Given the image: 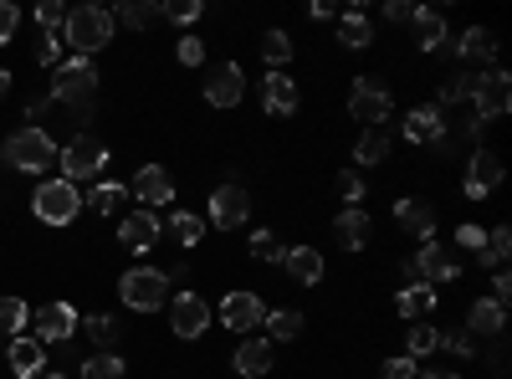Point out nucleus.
Returning a JSON list of instances; mask_svg holds the SVG:
<instances>
[{"instance_id": "1", "label": "nucleus", "mask_w": 512, "mask_h": 379, "mask_svg": "<svg viewBox=\"0 0 512 379\" xmlns=\"http://www.w3.org/2000/svg\"><path fill=\"white\" fill-rule=\"evenodd\" d=\"M113 41V11L108 6H77L62 21V47H72V57H93Z\"/></svg>"}, {"instance_id": "2", "label": "nucleus", "mask_w": 512, "mask_h": 379, "mask_svg": "<svg viewBox=\"0 0 512 379\" xmlns=\"http://www.w3.org/2000/svg\"><path fill=\"white\" fill-rule=\"evenodd\" d=\"M0 159H6L16 175H47L57 164V139L47 129H16L6 144H0Z\"/></svg>"}, {"instance_id": "3", "label": "nucleus", "mask_w": 512, "mask_h": 379, "mask_svg": "<svg viewBox=\"0 0 512 379\" xmlns=\"http://www.w3.org/2000/svg\"><path fill=\"white\" fill-rule=\"evenodd\" d=\"M93 93H98V67H93V57H62V67L52 72L47 98H52L57 108H93Z\"/></svg>"}, {"instance_id": "4", "label": "nucleus", "mask_w": 512, "mask_h": 379, "mask_svg": "<svg viewBox=\"0 0 512 379\" xmlns=\"http://www.w3.org/2000/svg\"><path fill=\"white\" fill-rule=\"evenodd\" d=\"M118 298L134 313H159L169 303V277L159 267H134V272L118 277Z\"/></svg>"}, {"instance_id": "5", "label": "nucleus", "mask_w": 512, "mask_h": 379, "mask_svg": "<svg viewBox=\"0 0 512 379\" xmlns=\"http://www.w3.org/2000/svg\"><path fill=\"white\" fill-rule=\"evenodd\" d=\"M103 164H108V144L93 139V134H77V139H67V149H57V170H62L67 185H77V180H98V175H103Z\"/></svg>"}, {"instance_id": "6", "label": "nucleus", "mask_w": 512, "mask_h": 379, "mask_svg": "<svg viewBox=\"0 0 512 379\" xmlns=\"http://www.w3.org/2000/svg\"><path fill=\"white\" fill-rule=\"evenodd\" d=\"M31 210H36L41 226H72L77 210H82V195L67 180H41L36 195H31Z\"/></svg>"}, {"instance_id": "7", "label": "nucleus", "mask_w": 512, "mask_h": 379, "mask_svg": "<svg viewBox=\"0 0 512 379\" xmlns=\"http://www.w3.org/2000/svg\"><path fill=\"white\" fill-rule=\"evenodd\" d=\"M466 103L477 108V118H502L512 108V77L502 67H487V72H472V88H466Z\"/></svg>"}, {"instance_id": "8", "label": "nucleus", "mask_w": 512, "mask_h": 379, "mask_svg": "<svg viewBox=\"0 0 512 379\" xmlns=\"http://www.w3.org/2000/svg\"><path fill=\"white\" fill-rule=\"evenodd\" d=\"M205 221L216 226V231H236V226H246L251 221V190L246 185H216L210 190V210H205Z\"/></svg>"}, {"instance_id": "9", "label": "nucleus", "mask_w": 512, "mask_h": 379, "mask_svg": "<svg viewBox=\"0 0 512 379\" xmlns=\"http://www.w3.org/2000/svg\"><path fill=\"white\" fill-rule=\"evenodd\" d=\"M390 108H395V98H390V88H384L379 77H359V82H354V93H349V113L364 123V129H384Z\"/></svg>"}, {"instance_id": "10", "label": "nucleus", "mask_w": 512, "mask_h": 379, "mask_svg": "<svg viewBox=\"0 0 512 379\" xmlns=\"http://www.w3.org/2000/svg\"><path fill=\"white\" fill-rule=\"evenodd\" d=\"M164 236V221L154 216V210H128V216L118 221V246L134 251V257H144V251H154Z\"/></svg>"}, {"instance_id": "11", "label": "nucleus", "mask_w": 512, "mask_h": 379, "mask_svg": "<svg viewBox=\"0 0 512 379\" xmlns=\"http://www.w3.org/2000/svg\"><path fill=\"white\" fill-rule=\"evenodd\" d=\"M415 277L425 282V287H441V282H456V272H461V262L451 257V251L431 236V241H420V251H415Z\"/></svg>"}, {"instance_id": "12", "label": "nucleus", "mask_w": 512, "mask_h": 379, "mask_svg": "<svg viewBox=\"0 0 512 379\" xmlns=\"http://www.w3.org/2000/svg\"><path fill=\"white\" fill-rule=\"evenodd\" d=\"M497 185H502V159H497L492 149H472V154H466V180H461L466 200H482V195H492Z\"/></svg>"}, {"instance_id": "13", "label": "nucleus", "mask_w": 512, "mask_h": 379, "mask_svg": "<svg viewBox=\"0 0 512 379\" xmlns=\"http://www.w3.org/2000/svg\"><path fill=\"white\" fill-rule=\"evenodd\" d=\"M262 318H267V303L256 298L251 287H241V292H226V298H221V323H226V328H236V333L262 328Z\"/></svg>"}, {"instance_id": "14", "label": "nucleus", "mask_w": 512, "mask_h": 379, "mask_svg": "<svg viewBox=\"0 0 512 379\" xmlns=\"http://www.w3.org/2000/svg\"><path fill=\"white\" fill-rule=\"evenodd\" d=\"M77 328H82V318H77L72 303H47V308L36 313V333H31V339L36 344H67Z\"/></svg>"}, {"instance_id": "15", "label": "nucleus", "mask_w": 512, "mask_h": 379, "mask_svg": "<svg viewBox=\"0 0 512 379\" xmlns=\"http://www.w3.org/2000/svg\"><path fill=\"white\" fill-rule=\"evenodd\" d=\"M169 328H175L180 339H200V333L210 328V303L200 298V292H180V298L169 303Z\"/></svg>"}, {"instance_id": "16", "label": "nucleus", "mask_w": 512, "mask_h": 379, "mask_svg": "<svg viewBox=\"0 0 512 379\" xmlns=\"http://www.w3.org/2000/svg\"><path fill=\"white\" fill-rule=\"evenodd\" d=\"M246 93V77H241V62H221L216 72L205 77V103L210 108H236Z\"/></svg>"}, {"instance_id": "17", "label": "nucleus", "mask_w": 512, "mask_h": 379, "mask_svg": "<svg viewBox=\"0 0 512 379\" xmlns=\"http://www.w3.org/2000/svg\"><path fill=\"white\" fill-rule=\"evenodd\" d=\"M400 134H405L410 144H441V139H446V113H441L436 103H420V108L405 113Z\"/></svg>"}, {"instance_id": "18", "label": "nucleus", "mask_w": 512, "mask_h": 379, "mask_svg": "<svg viewBox=\"0 0 512 379\" xmlns=\"http://www.w3.org/2000/svg\"><path fill=\"white\" fill-rule=\"evenodd\" d=\"M297 103H303V93H297V82H292L287 72H267V77H262V108H267L272 118H292Z\"/></svg>"}, {"instance_id": "19", "label": "nucleus", "mask_w": 512, "mask_h": 379, "mask_svg": "<svg viewBox=\"0 0 512 379\" xmlns=\"http://www.w3.org/2000/svg\"><path fill=\"white\" fill-rule=\"evenodd\" d=\"M369 236H374V226H369V210L364 205H349V210H338V216H333V241L344 246V251H364Z\"/></svg>"}, {"instance_id": "20", "label": "nucleus", "mask_w": 512, "mask_h": 379, "mask_svg": "<svg viewBox=\"0 0 512 379\" xmlns=\"http://www.w3.org/2000/svg\"><path fill=\"white\" fill-rule=\"evenodd\" d=\"M134 200H139V205H149V210L175 200V180H169L164 164H144V170L134 175Z\"/></svg>"}, {"instance_id": "21", "label": "nucleus", "mask_w": 512, "mask_h": 379, "mask_svg": "<svg viewBox=\"0 0 512 379\" xmlns=\"http://www.w3.org/2000/svg\"><path fill=\"white\" fill-rule=\"evenodd\" d=\"M272 364H277L272 339H241V344H236V359H231V369H236L241 379H262Z\"/></svg>"}, {"instance_id": "22", "label": "nucleus", "mask_w": 512, "mask_h": 379, "mask_svg": "<svg viewBox=\"0 0 512 379\" xmlns=\"http://www.w3.org/2000/svg\"><path fill=\"white\" fill-rule=\"evenodd\" d=\"M472 339H502V328H507V308L492 303V298H477L472 308H466V323H461Z\"/></svg>"}, {"instance_id": "23", "label": "nucleus", "mask_w": 512, "mask_h": 379, "mask_svg": "<svg viewBox=\"0 0 512 379\" xmlns=\"http://www.w3.org/2000/svg\"><path fill=\"white\" fill-rule=\"evenodd\" d=\"M6 359H11V374H16V379H36L41 369H47V344H36L31 333H16L11 349H6Z\"/></svg>"}, {"instance_id": "24", "label": "nucleus", "mask_w": 512, "mask_h": 379, "mask_svg": "<svg viewBox=\"0 0 512 379\" xmlns=\"http://www.w3.org/2000/svg\"><path fill=\"white\" fill-rule=\"evenodd\" d=\"M395 221H400V231H410V236H420V241H431V236H436V205H425V200L405 195V200H395Z\"/></svg>"}, {"instance_id": "25", "label": "nucleus", "mask_w": 512, "mask_h": 379, "mask_svg": "<svg viewBox=\"0 0 512 379\" xmlns=\"http://www.w3.org/2000/svg\"><path fill=\"white\" fill-rule=\"evenodd\" d=\"M282 267H287V277L297 282V287H318L323 282V257H318V246H287V257H282Z\"/></svg>"}, {"instance_id": "26", "label": "nucleus", "mask_w": 512, "mask_h": 379, "mask_svg": "<svg viewBox=\"0 0 512 379\" xmlns=\"http://www.w3.org/2000/svg\"><path fill=\"white\" fill-rule=\"evenodd\" d=\"M410 26H415L420 52H441V47H451V31H446V16H441V11H425V6H415Z\"/></svg>"}, {"instance_id": "27", "label": "nucleus", "mask_w": 512, "mask_h": 379, "mask_svg": "<svg viewBox=\"0 0 512 379\" xmlns=\"http://www.w3.org/2000/svg\"><path fill=\"white\" fill-rule=\"evenodd\" d=\"M338 41L344 47H354V52H364V47H374V21L354 6V11H344L338 16Z\"/></svg>"}, {"instance_id": "28", "label": "nucleus", "mask_w": 512, "mask_h": 379, "mask_svg": "<svg viewBox=\"0 0 512 379\" xmlns=\"http://www.w3.org/2000/svg\"><path fill=\"white\" fill-rule=\"evenodd\" d=\"M436 298H441L436 287H425V282H410V287H400L395 308H400V318H425V313L436 308Z\"/></svg>"}, {"instance_id": "29", "label": "nucleus", "mask_w": 512, "mask_h": 379, "mask_svg": "<svg viewBox=\"0 0 512 379\" xmlns=\"http://www.w3.org/2000/svg\"><path fill=\"white\" fill-rule=\"evenodd\" d=\"M113 21H123L128 31H149V26L164 21V6H154V0H128V6L113 11Z\"/></svg>"}, {"instance_id": "30", "label": "nucleus", "mask_w": 512, "mask_h": 379, "mask_svg": "<svg viewBox=\"0 0 512 379\" xmlns=\"http://www.w3.org/2000/svg\"><path fill=\"white\" fill-rule=\"evenodd\" d=\"M456 57H466V62H492V57H497V36H492L487 26H472V31L456 41Z\"/></svg>"}, {"instance_id": "31", "label": "nucleus", "mask_w": 512, "mask_h": 379, "mask_svg": "<svg viewBox=\"0 0 512 379\" xmlns=\"http://www.w3.org/2000/svg\"><path fill=\"white\" fill-rule=\"evenodd\" d=\"M82 333L98 344V354H118V339H123V328L108 318V313H93V318H82Z\"/></svg>"}, {"instance_id": "32", "label": "nucleus", "mask_w": 512, "mask_h": 379, "mask_svg": "<svg viewBox=\"0 0 512 379\" xmlns=\"http://www.w3.org/2000/svg\"><path fill=\"white\" fill-rule=\"evenodd\" d=\"M169 236H175L185 251H195L200 241H205V221L195 216V210H175V216H169V226H164Z\"/></svg>"}, {"instance_id": "33", "label": "nucleus", "mask_w": 512, "mask_h": 379, "mask_svg": "<svg viewBox=\"0 0 512 379\" xmlns=\"http://www.w3.org/2000/svg\"><path fill=\"white\" fill-rule=\"evenodd\" d=\"M507 257H512V231H507V226L487 231V246L477 251V262H482V267H492V272H502V267H507Z\"/></svg>"}, {"instance_id": "34", "label": "nucleus", "mask_w": 512, "mask_h": 379, "mask_svg": "<svg viewBox=\"0 0 512 379\" xmlns=\"http://www.w3.org/2000/svg\"><path fill=\"white\" fill-rule=\"evenodd\" d=\"M390 159V134L384 129H364L359 144H354V164H384Z\"/></svg>"}, {"instance_id": "35", "label": "nucleus", "mask_w": 512, "mask_h": 379, "mask_svg": "<svg viewBox=\"0 0 512 379\" xmlns=\"http://www.w3.org/2000/svg\"><path fill=\"white\" fill-rule=\"evenodd\" d=\"M262 323H267V333H272V344H292L297 333H303V313H297V308H277V313H267Z\"/></svg>"}, {"instance_id": "36", "label": "nucleus", "mask_w": 512, "mask_h": 379, "mask_svg": "<svg viewBox=\"0 0 512 379\" xmlns=\"http://www.w3.org/2000/svg\"><path fill=\"white\" fill-rule=\"evenodd\" d=\"M262 62H267V72H282L292 62V36L287 31H267L262 36Z\"/></svg>"}, {"instance_id": "37", "label": "nucleus", "mask_w": 512, "mask_h": 379, "mask_svg": "<svg viewBox=\"0 0 512 379\" xmlns=\"http://www.w3.org/2000/svg\"><path fill=\"white\" fill-rule=\"evenodd\" d=\"M123 200H128V190H123L118 180H98V185H93V195H88V200H82V205H93V210H98V216H113V210H118Z\"/></svg>"}, {"instance_id": "38", "label": "nucleus", "mask_w": 512, "mask_h": 379, "mask_svg": "<svg viewBox=\"0 0 512 379\" xmlns=\"http://www.w3.org/2000/svg\"><path fill=\"white\" fill-rule=\"evenodd\" d=\"M26 328H31V308L21 298H0V333L16 339V333H26Z\"/></svg>"}, {"instance_id": "39", "label": "nucleus", "mask_w": 512, "mask_h": 379, "mask_svg": "<svg viewBox=\"0 0 512 379\" xmlns=\"http://www.w3.org/2000/svg\"><path fill=\"white\" fill-rule=\"evenodd\" d=\"M436 349H446V354H456V359H472L477 354V339L466 328H436Z\"/></svg>"}, {"instance_id": "40", "label": "nucleus", "mask_w": 512, "mask_h": 379, "mask_svg": "<svg viewBox=\"0 0 512 379\" xmlns=\"http://www.w3.org/2000/svg\"><path fill=\"white\" fill-rule=\"evenodd\" d=\"M466 88H472V72H451V77L441 82V93H436V108L446 113V108L466 103Z\"/></svg>"}, {"instance_id": "41", "label": "nucleus", "mask_w": 512, "mask_h": 379, "mask_svg": "<svg viewBox=\"0 0 512 379\" xmlns=\"http://www.w3.org/2000/svg\"><path fill=\"white\" fill-rule=\"evenodd\" d=\"M123 359L118 354H93L88 364H82V379H123Z\"/></svg>"}, {"instance_id": "42", "label": "nucleus", "mask_w": 512, "mask_h": 379, "mask_svg": "<svg viewBox=\"0 0 512 379\" xmlns=\"http://www.w3.org/2000/svg\"><path fill=\"white\" fill-rule=\"evenodd\" d=\"M251 257H256V262H282L287 246L277 241V231H256V236H251Z\"/></svg>"}, {"instance_id": "43", "label": "nucleus", "mask_w": 512, "mask_h": 379, "mask_svg": "<svg viewBox=\"0 0 512 379\" xmlns=\"http://www.w3.org/2000/svg\"><path fill=\"white\" fill-rule=\"evenodd\" d=\"M205 16V0H169L164 6V21H175V26H195Z\"/></svg>"}, {"instance_id": "44", "label": "nucleus", "mask_w": 512, "mask_h": 379, "mask_svg": "<svg viewBox=\"0 0 512 379\" xmlns=\"http://www.w3.org/2000/svg\"><path fill=\"white\" fill-rule=\"evenodd\" d=\"M36 62L52 67V72L62 67V36H57V31H41V36H36Z\"/></svg>"}, {"instance_id": "45", "label": "nucleus", "mask_w": 512, "mask_h": 379, "mask_svg": "<svg viewBox=\"0 0 512 379\" xmlns=\"http://www.w3.org/2000/svg\"><path fill=\"white\" fill-rule=\"evenodd\" d=\"M36 21H41V31H57V36H62L67 6H62V0H41V6H36Z\"/></svg>"}, {"instance_id": "46", "label": "nucleus", "mask_w": 512, "mask_h": 379, "mask_svg": "<svg viewBox=\"0 0 512 379\" xmlns=\"http://www.w3.org/2000/svg\"><path fill=\"white\" fill-rule=\"evenodd\" d=\"M425 354H436V328L415 323L410 328V359H425Z\"/></svg>"}, {"instance_id": "47", "label": "nucleus", "mask_w": 512, "mask_h": 379, "mask_svg": "<svg viewBox=\"0 0 512 379\" xmlns=\"http://www.w3.org/2000/svg\"><path fill=\"white\" fill-rule=\"evenodd\" d=\"M175 57H180L185 67H200V62H205V41H200L195 31H185V36H180V47H175Z\"/></svg>"}, {"instance_id": "48", "label": "nucleus", "mask_w": 512, "mask_h": 379, "mask_svg": "<svg viewBox=\"0 0 512 379\" xmlns=\"http://www.w3.org/2000/svg\"><path fill=\"white\" fill-rule=\"evenodd\" d=\"M16 26H21V6L0 0V47H11V41H16Z\"/></svg>"}, {"instance_id": "49", "label": "nucleus", "mask_w": 512, "mask_h": 379, "mask_svg": "<svg viewBox=\"0 0 512 379\" xmlns=\"http://www.w3.org/2000/svg\"><path fill=\"white\" fill-rule=\"evenodd\" d=\"M338 195H344L349 205H364V175L359 170H344V175H338Z\"/></svg>"}, {"instance_id": "50", "label": "nucleus", "mask_w": 512, "mask_h": 379, "mask_svg": "<svg viewBox=\"0 0 512 379\" xmlns=\"http://www.w3.org/2000/svg\"><path fill=\"white\" fill-rule=\"evenodd\" d=\"M420 374V364L405 354V359H384V369H379V379H415Z\"/></svg>"}, {"instance_id": "51", "label": "nucleus", "mask_w": 512, "mask_h": 379, "mask_svg": "<svg viewBox=\"0 0 512 379\" xmlns=\"http://www.w3.org/2000/svg\"><path fill=\"white\" fill-rule=\"evenodd\" d=\"M456 246H466V251H472V257H477V251L487 246V231L466 221V226H456Z\"/></svg>"}, {"instance_id": "52", "label": "nucleus", "mask_w": 512, "mask_h": 379, "mask_svg": "<svg viewBox=\"0 0 512 379\" xmlns=\"http://www.w3.org/2000/svg\"><path fill=\"white\" fill-rule=\"evenodd\" d=\"M507 298H512V277L507 272H492V303L507 308Z\"/></svg>"}, {"instance_id": "53", "label": "nucleus", "mask_w": 512, "mask_h": 379, "mask_svg": "<svg viewBox=\"0 0 512 379\" xmlns=\"http://www.w3.org/2000/svg\"><path fill=\"white\" fill-rule=\"evenodd\" d=\"M410 16H415L410 0H390V6H384V21H395V26H400V21H410Z\"/></svg>"}, {"instance_id": "54", "label": "nucleus", "mask_w": 512, "mask_h": 379, "mask_svg": "<svg viewBox=\"0 0 512 379\" xmlns=\"http://www.w3.org/2000/svg\"><path fill=\"white\" fill-rule=\"evenodd\" d=\"M425 379H461L456 369H425Z\"/></svg>"}, {"instance_id": "55", "label": "nucleus", "mask_w": 512, "mask_h": 379, "mask_svg": "<svg viewBox=\"0 0 512 379\" xmlns=\"http://www.w3.org/2000/svg\"><path fill=\"white\" fill-rule=\"evenodd\" d=\"M6 93H11V72H6V67H0V98H6Z\"/></svg>"}, {"instance_id": "56", "label": "nucleus", "mask_w": 512, "mask_h": 379, "mask_svg": "<svg viewBox=\"0 0 512 379\" xmlns=\"http://www.w3.org/2000/svg\"><path fill=\"white\" fill-rule=\"evenodd\" d=\"M36 379H67V374H57V369H41Z\"/></svg>"}]
</instances>
